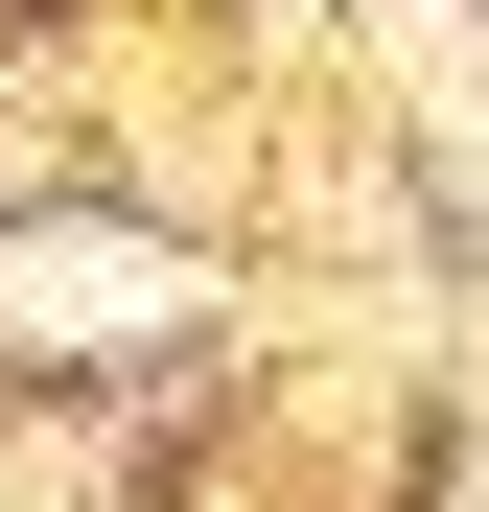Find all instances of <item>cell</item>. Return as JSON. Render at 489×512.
<instances>
[{"mask_svg":"<svg viewBox=\"0 0 489 512\" xmlns=\"http://www.w3.org/2000/svg\"><path fill=\"white\" fill-rule=\"evenodd\" d=\"M0 326H24V350H140V326H187V256H140V233H24V256H0Z\"/></svg>","mask_w":489,"mask_h":512,"instance_id":"1","label":"cell"}]
</instances>
